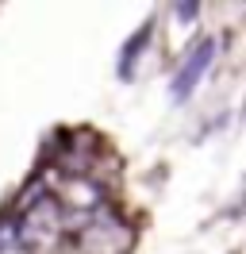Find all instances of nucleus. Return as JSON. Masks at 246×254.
<instances>
[{"instance_id": "5", "label": "nucleus", "mask_w": 246, "mask_h": 254, "mask_svg": "<svg viewBox=\"0 0 246 254\" xmlns=\"http://www.w3.org/2000/svg\"><path fill=\"white\" fill-rule=\"evenodd\" d=\"M150 31H154V23H142V27L127 39V47H123V54H120V77H135V62H138V54L146 50Z\"/></svg>"}, {"instance_id": "1", "label": "nucleus", "mask_w": 246, "mask_h": 254, "mask_svg": "<svg viewBox=\"0 0 246 254\" xmlns=\"http://www.w3.org/2000/svg\"><path fill=\"white\" fill-rule=\"evenodd\" d=\"M12 243H19L27 254H62L69 247V231H65V212L58 208L54 192H39L31 196L27 212L19 216L12 227Z\"/></svg>"}, {"instance_id": "6", "label": "nucleus", "mask_w": 246, "mask_h": 254, "mask_svg": "<svg viewBox=\"0 0 246 254\" xmlns=\"http://www.w3.org/2000/svg\"><path fill=\"white\" fill-rule=\"evenodd\" d=\"M173 12H177V19H181V23H192V19H196V12H200V4H196V0H188V4H177Z\"/></svg>"}, {"instance_id": "4", "label": "nucleus", "mask_w": 246, "mask_h": 254, "mask_svg": "<svg viewBox=\"0 0 246 254\" xmlns=\"http://www.w3.org/2000/svg\"><path fill=\"white\" fill-rule=\"evenodd\" d=\"M54 200H58L62 212H77V216H92V212L108 208L104 204V189H100L92 177H65Z\"/></svg>"}, {"instance_id": "2", "label": "nucleus", "mask_w": 246, "mask_h": 254, "mask_svg": "<svg viewBox=\"0 0 246 254\" xmlns=\"http://www.w3.org/2000/svg\"><path fill=\"white\" fill-rule=\"evenodd\" d=\"M69 247H73V254H127L131 251V227L112 208H100V212L85 216L81 227H73Z\"/></svg>"}, {"instance_id": "3", "label": "nucleus", "mask_w": 246, "mask_h": 254, "mask_svg": "<svg viewBox=\"0 0 246 254\" xmlns=\"http://www.w3.org/2000/svg\"><path fill=\"white\" fill-rule=\"evenodd\" d=\"M215 54H219V39H200L196 47L184 54V62L177 65V73H173V81H169V96L181 104L184 96H192V89H196L200 81H204V73L212 69Z\"/></svg>"}]
</instances>
